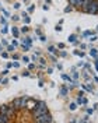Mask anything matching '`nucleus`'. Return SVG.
Here are the masks:
<instances>
[{"mask_svg": "<svg viewBox=\"0 0 98 123\" xmlns=\"http://www.w3.org/2000/svg\"><path fill=\"white\" fill-rule=\"evenodd\" d=\"M37 104H38L37 99L28 98V99H27V104H25V109H28V111H31V112H32V111L37 108Z\"/></svg>", "mask_w": 98, "mask_h": 123, "instance_id": "nucleus-5", "label": "nucleus"}, {"mask_svg": "<svg viewBox=\"0 0 98 123\" xmlns=\"http://www.w3.org/2000/svg\"><path fill=\"white\" fill-rule=\"evenodd\" d=\"M45 112H48V106H46L45 101H38L37 108H35L31 113H32V117H34V119H37L38 116H41L42 113H45Z\"/></svg>", "mask_w": 98, "mask_h": 123, "instance_id": "nucleus-1", "label": "nucleus"}, {"mask_svg": "<svg viewBox=\"0 0 98 123\" xmlns=\"http://www.w3.org/2000/svg\"><path fill=\"white\" fill-rule=\"evenodd\" d=\"M39 63H41V64H42V66H45L46 60H45V59H44V57H41V59H39Z\"/></svg>", "mask_w": 98, "mask_h": 123, "instance_id": "nucleus-34", "label": "nucleus"}, {"mask_svg": "<svg viewBox=\"0 0 98 123\" xmlns=\"http://www.w3.org/2000/svg\"><path fill=\"white\" fill-rule=\"evenodd\" d=\"M6 74H8V69H6L3 73H1V76H6Z\"/></svg>", "mask_w": 98, "mask_h": 123, "instance_id": "nucleus-43", "label": "nucleus"}, {"mask_svg": "<svg viewBox=\"0 0 98 123\" xmlns=\"http://www.w3.org/2000/svg\"><path fill=\"white\" fill-rule=\"evenodd\" d=\"M35 69V64H34V63H30V64H28V70H34Z\"/></svg>", "mask_w": 98, "mask_h": 123, "instance_id": "nucleus-30", "label": "nucleus"}, {"mask_svg": "<svg viewBox=\"0 0 98 123\" xmlns=\"http://www.w3.org/2000/svg\"><path fill=\"white\" fill-rule=\"evenodd\" d=\"M0 23L6 27V18H4V17H0Z\"/></svg>", "mask_w": 98, "mask_h": 123, "instance_id": "nucleus-32", "label": "nucleus"}, {"mask_svg": "<svg viewBox=\"0 0 98 123\" xmlns=\"http://www.w3.org/2000/svg\"><path fill=\"white\" fill-rule=\"evenodd\" d=\"M84 95V91H78V95H77V97H83Z\"/></svg>", "mask_w": 98, "mask_h": 123, "instance_id": "nucleus-49", "label": "nucleus"}, {"mask_svg": "<svg viewBox=\"0 0 98 123\" xmlns=\"http://www.w3.org/2000/svg\"><path fill=\"white\" fill-rule=\"evenodd\" d=\"M97 11H98V3H97V0H95V1H92L90 6H88L87 14H97Z\"/></svg>", "mask_w": 98, "mask_h": 123, "instance_id": "nucleus-6", "label": "nucleus"}, {"mask_svg": "<svg viewBox=\"0 0 98 123\" xmlns=\"http://www.w3.org/2000/svg\"><path fill=\"white\" fill-rule=\"evenodd\" d=\"M55 30L58 31V32H60V31L63 30V28H62V25H59V24H58V25H56V27H55Z\"/></svg>", "mask_w": 98, "mask_h": 123, "instance_id": "nucleus-27", "label": "nucleus"}, {"mask_svg": "<svg viewBox=\"0 0 98 123\" xmlns=\"http://www.w3.org/2000/svg\"><path fill=\"white\" fill-rule=\"evenodd\" d=\"M73 55H76V56H80V57H84V52H78V50H74V52H73Z\"/></svg>", "mask_w": 98, "mask_h": 123, "instance_id": "nucleus-21", "label": "nucleus"}, {"mask_svg": "<svg viewBox=\"0 0 98 123\" xmlns=\"http://www.w3.org/2000/svg\"><path fill=\"white\" fill-rule=\"evenodd\" d=\"M97 31H98V25H97Z\"/></svg>", "mask_w": 98, "mask_h": 123, "instance_id": "nucleus-55", "label": "nucleus"}, {"mask_svg": "<svg viewBox=\"0 0 98 123\" xmlns=\"http://www.w3.org/2000/svg\"><path fill=\"white\" fill-rule=\"evenodd\" d=\"M27 15H28V13H27V11H23V15H21V17L24 18V17H27Z\"/></svg>", "mask_w": 98, "mask_h": 123, "instance_id": "nucleus-50", "label": "nucleus"}, {"mask_svg": "<svg viewBox=\"0 0 98 123\" xmlns=\"http://www.w3.org/2000/svg\"><path fill=\"white\" fill-rule=\"evenodd\" d=\"M73 77H74V80H77V78H78V73H74V74H73Z\"/></svg>", "mask_w": 98, "mask_h": 123, "instance_id": "nucleus-51", "label": "nucleus"}, {"mask_svg": "<svg viewBox=\"0 0 98 123\" xmlns=\"http://www.w3.org/2000/svg\"><path fill=\"white\" fill-rule=\"evenodd\" d=\"M97 35H92V37H91V39H90V41H91V42H95V41H97Z\"/></svg>", "mask_w": 98, "mask_h": 123, "instance_id": "nucleus-37", "label": "nucleus"}, {"mask_svg": "<svg viewBox=\"0 0 98 123\" xmlns=\"http://www.w3.org/2000/svg\"><path fill=\"white\" fill-rule=\"evenodd\" d=\"M72 10H73V7L72 6H67V7H65V13H70Z\"/></svg>", "mask_w": 98, "mask_h": 123, "instance_id": "nucleus-25", "label": "nucleus"}, {"mask_svg": "<svg viewBox=\"0 0 98 123\" xmlns=\"http://www.w3.org/2000/svg\"><path fill=\"white\" fill-rule=\"evenodd\" d=\"M0 113L7 115L10 119H13L15 116V109L11 106V104H10V105H1V106H0Z\"/></svg>", "mask_w": 98, "mask_h": 123, "instance_id": "nucleus-3", "label": "nucleus"}, {"mask_svg": "<svg viewBox=\"0 0 98 123\" xmlns=\"http://www.w3.org/2000/svg\"><path fill=\"white\" fill-rule=\"evenodd\" d=\"M1 57H3V59H7L8 57V52H1Z\"/></svg>", "mask_w": 98, "mask_h": 123, "instance_id": "nucleus-26", "label": "nucleus"}, {"mask_svg": "<svg viewBox=\"0 0 98 123\" xmlns=\"http://www.w3.org/2000/svg\"><path fill=\"white\" fill-rule=\"evenodd\" d=\"M77 106H78V105H77L76 102H73V104H70V105H69V108H70V111H76V109H77Z\"/></svg>", "mask_w": 98, "mask_h": 123, "instance_id": "nucleus-19", "label": "nucleus"}, {"mask_svg": "<svg viewBox=\"0 0 98 123\" xmlns=\"http://www.w3.org/2000/svg\"><path fill=\"white\" fill-rule=\"evenodd\" d=\"M67 92H69V88L66 87V85H63V87L60 88V95H62V97H66V95H67Z\"/></svg>", "mask_w": 98, "mask_h": 123, "instance_id": "nucleus-11", "label": "nucleus"}, {"mask_svg": "<svg viewBox=\"0 0 98 123\" xmlns=\"http://www.w3.org/2000/svg\"><path fill=\"white\" fill-rule=\"evenodd\" d=\"M27 99H28V97H20V98H15V99L11 102V106L15 109V112H17V111H23L24 108H25Z\"/></svg>", "mask_w": 98, "mask_h": 123, "instance_id": "nucleus-2", "label": "nucleus"}, {"mask_svg": "<svg viewBox=\"0 0 98 123\" xmlns=\"http://www.w3.org/2000/svg\"><path fill=\"white\" fill-rule=\"evenodd\" d=\"M95 69H97V71H98V57L95 59Z\"/></svg>", "mask_w": 98, "mask_h": 123, "instance_id": "nucleus-46", "label": "nucleus"}, {"mask_svg": "<svg viewBox=\"0 0 98 123\" xmlns=\"http://www.w3.org/2000/svg\"><path fill=\"white\" fill-rule=\"evenodd\" d=\"M14 49H15L14 45H7V52H13Z\"/></svg>", "mask_w": 98, "mask_h": 123, "instance_id": "nucleus-22", "label": "nucleus"}, {"mask_svg": "<svg viewBox=\"0 0 98 123\" xmlns=\"http://www.w3.org/2000/svg\"><path fill=\"white\" fill-rule=\"evenodd\" d=\"M97 3H98V0H97ZM97 14H98V11H97Z\"/></svg>", "mask_w": 98, "mask_h": 123, "instance_id": "nucleus-54", "label": "nucleus"}, {"mask_svg": "<svg viewBox=\"0 0 98 123\" xmlns=\"http://www.w3.org/2000/svg\"><path fill=\"white\" fill-rule=\"evenodd\" d=\"M42 10H44V11L49 10V6H48V4H44V6H42Z\"/></svg>", "mask_w": 98, "mask_h": 123, "instance_id": "nucleus-40", "label": "nucleus"}, {"mask_svg": "<svg viewBox=\"0 0 98 123\" xmlns=\"http://www.w3.org/2000/svg\"><path fill=\"white\" fill-rule=\"evenodd\" d=\"M48 50H49L51 53H56V56H58V53H59V52H58V49H56L55 46H49V48H48Z\"/></svg>", "mask_w": 98, "mask_h": 123, "instance_id": "nucleus-16", "label": "nucleus"}, {"mask_svg": "<svg viewBox=\"0 0 98 123\" xmlns=\"http://www.w3.org/2000/svg\"><path fill=\"white\" fill-rule=\"evenodd\" d=\"M53 73V69H51V67H49V69H48V74H52Z\"/></svg>", "mask_w": 98, "mask_h": 123, "instance_id": "nucleus-48", "label": "nucleus"}, {"mask_svg": "<svg viewBox=\"0 0 98 123\" xmlns=\"http://www.w3.org/2000/svg\"><path fill=\"white\" fill-rule=\"evenodd\" d=\"M1 83H3V84H7L8 80H7V78H3V80H1Z\"/></svg>", "mask_w": 98, "mask_h": 123, "instance_id": "nucleus-44", "label": "nucleus"}, {"mask_svg": "<svg viewBox=\"0 0 98 123\" xmlns=\"http://www.w3.org/2000/svg\"><path fill=\"white\" fill-rule=\"evenodd\" d=\"M21 43H25V45L31 46V43H32V39H31V38H24V39H23V42H21Z\"/></svg>", "mask_w": 98, "mask_h": 123, "instance_id": "nucleus-15", "label": "nucleus"}, {"mask_svg": "<svg viewBox=\"0 0 98 123\" xmlns=\"http://www.w3.org/2000/svg\"><path fill=\"white\" fill-rule=\"evenodd\" d=\"M13 67H20V63H18V62H14V63H13Z\"/></svg>", "mask_w": 98, "mask_h": 123, "instance_id": "nucleus-42", "label": "nucleus"}, {"mask_svg": "<svg viewBox=\"0 0 98 123\" xmlns=\"http://www.w3.org/2000/svg\"><path fill=\"white\" fill-rule=\"evenodd\" d=\"M0 123H10V117L7 115L0 113Z\"/></svg>", "mask_w": 98, "mask_h": 123, "instance_id": "nucleus-9", "label": "nucleus"}, {"mask_svg": "<svg viewBox=\"0 0 98 123\" xmlns=\"http://www.w3.org/2000/svg\"><path fill=\"white\" fill-rule=\"evenodd\" d=\"M34 11H35V6L32 4V6H30V7H28V13H34Z\"/></svg>", "mask_w": 98, "mask_h": 123, "instance_id": "nucleus-24", "label": "nucleus"}, {"mask_svg": "<svg viewBox=\"0 0 98 123\" xmlns=\"http://www.w3.org/2000/svg\"><path fill=\"white\" fill-rule=\"evenodd\" d=\"M23 76H24V77H31V74H30V70L24 71V73H23Z\"/></svg>", "mask_w": 98, "mask_h": 123, "instance_id": "nucleus-31", "label": "nucleus"}, {"mask_svg": "<svg viewBox=\"0 0 98 123\" xmlns=\"http://www.w3.org/2000/svg\"><path fill=\"white\" fill-rule=\"evenodd\" d=\"M83 88L85 90V91H88V92H92V91H94V88H92L91 85H88V84H84V85H83Z\"/></svg>", "mask_w": 98, "mask_h": 123, "instance_id": "nucleus-17", "label": "nucleus"}, {"mask_svg": "<svg viewBox=\"0 0 98 123\" xmlns=\"http://www.w3.org/2000/svg\"><path fill=\"white\" fill-rule=\"evenodd\" d=\"M39 41H42V42H45V41H46V37H45V35H41V37H39Z\"/></svg>", "mask_w": 98, "mask_h": 123, "instance_id": "nucleus-39", "label": "nucleus"}, {"mask_svg": "<svg viewBox=\"0 0 98 123\" xmlns=\"http://www.w3.org/2000/svg\"><path fill=\"white\" fill-rule=\"evenodd\" d=\"M20 31H21L23 34H25V32H28V31H30V27H28V25H24V27H23Z\"/></svg>", "mask_w": 98, "mask_h": 123, "instance_id": "nucleus-20", "label": "nucleus"}, {"mask_svg": "<svg viewBox=\"0 0 98 123\" xmlns=\"http://www.w3.org/2000/svg\"><path fill=\"white\" fill-rule=\"evenodd\" d=\"M8 32V27H4L3 30H1V34H7Z\"/></svg>", "mask_w": 98, "mask_h": 123, "instance_id": "nucleus-35", "label": "nucleus"}, {"mask_svg": "<svg viewBox=\"0 0 98 123\" xmlns=\"http://www.w3.org/2000/svg\"><path fill=\"white\" fill-rule=\"evenodd\" d=\"M92 1H95V0H83V4H81L80 10H81L83 13H85V14H87V8H88V6H90Z\"/></svg>", "mask_w": 98, "mask_h": 123, "instance_id": "nucleus-7", "label": "nucleus"}, {"mask_svg": "<svg viewBox=\"0 0 98 123\" xmlns=\"http://www.w3.org/2000/svg\"><path fill=\"white\" fill-rule=\"evenodd\" d=\"M80 123H85V122H80Z\"/></svg>", "mask_w": 98, "mask_h": 123, "instance_id": "nucleus-56", "label": "nucleus"}, {"mask_svg": "<svg viewBox=\"0 0 98 123\" xmlns=\"http://www.w3.org/2000/svg\"><path fill=\"white\" fill-rule=\"evenodd\" d=\"M24 3H28V1H30V0H23Z\"/></svg>", "mask_w": 98, "mask_h": 123, "instance_id": "nucleus-53", "label": "nucleus"}, {"mask_svg": "<svg viewBox=\"0 0 98 123\" xmlns=\"http://www.w3.org/2000/svg\"><path fill=\"white\" fill-rule=\"evenodd\" d=\"M23 62L24 63H28V62H30V57H28V56H23Z\"/></svg>", "mask_w": 98, "mask_h": 123, "instance_id": "nucleus-29", "label": "nucleus"}, {"mask_svg": "<svg viewBox=\"0 0 98 123\" xmlns=\"http://www.w3.org/2000/svg\"><path fill=\"white\" fill-rule=\"evenodd\" d=\"M11 20H13V21H18V20H20V15H13Z\"/></svg>", "mask_w": 98, "mask_h": 123, "instance_id": "nucleus-33", "label": "nucleus"}, {"mask_svg": "<svg viewBox=\"0 0 98 123\" xmlns=\"http://www.w3.org/2000/svg\"><path fill=\"white\" fill-rule=\"evenodd\" d=\"M76 41H77V35H76V34H73V35L69 37V42H70V43H74Z\"/></svg>", "mask_w": 98, "mask_h": 123, "instance_id": "nucleus-13", "label": "nucleus"}, {"mask_svg": "<svg viewBox=\"0 0 98 123\" xmlns=\"http://www.w3.org/2000/svg\"><path fill=\"white\" fill-rule=\"evenodd\" d=\"M20 7H21V4H20V3H14V8H15V10H18Z\"/></svg>", "mask_w": 98, "mask_h": 123, "instance_id": "nucleus-38", "label": "nucleus"}, {"mask_svg": "<svg viewBox=\"0 0 98 123\" xmlns=\"http://www.w3.org/2000/svg\"><path fill=\"white\" fill-rule=\"evenodd\" d=\"M59 56H62V57H66V56H67V53H66V52H59Z\"/></svg>", "mask_w": 98, "mask_h": 123, "instance_id": "nucleus-36", "label": "nucleus"}, {"mask_svg": "<svg viewBox=\"0 0 98 123\" xmlns=\"http://www.w3.org/2000/svg\"><path fill=\"white\" fill-rule=\"evenodd\" d=\"M58 48L59 49H65V43H58Z\"/></svg>", "mask_w": 98, "mask_h": 123, "instance_id": "nucleus-41", "label": "nucleus"}, {"mask_svg": "<svg viewBox=\"0 0 98 123\" xmlns=\"http://www.w3.org/2000/svg\"><path fill=\"white\" fill-rule=\"evenodd\" d=\"M21 48H23L24 50H28V49H30V46H28V45H25V43H21Z\"/></svg>", "mask_w": 98, "mask_h": 123, "instance_id": "nucleus-28", "label": "nucleus"}, {"mask_svg": "<svg viewBox=\"0 0 98 123\" xmlns=\"http://www.w3.org/2000/svg\"><path fill=\"white\" fill-rule=\"evenodd\" d=\"M11 34H13V37L14 38H18V35H20V31L17 27H11Z\"/></svg>", "mask_w": 98, "mask_h": 123, "instance_id": "nucleus-10", "label": "nucleus"}, {"mask_svg": "<svg viewBox=\"0 0 98 123\" xmlns=\"http://www.w3.org/2000/svg\"><path fill=\"white\" fill-rule=\"evenodd\" d=\"M62 80H65V81H70V83H73L72 81V78L67 76V74H62Z\"/></svg>", "mask_w": 98, "mask_h": 123, "instance_id": "nucleus-18", "label": "nucleus"}, {"mask_svg": "<svg viewBox=\"0 0 98 123\" xmlns=\"http://www.w3.org/2000/svg\"><path fill=\"white\" fill-rule=\"evenodd\" d=\"M18 57H20L18 55H13V59H14V60H18Z\"/></svg>", "mask_w": 98, "mask_h": 123, "instance_id": "nucleus-45", "label": "nucleus"}, {"mask_svg": "<svg viewBox=\"0 0 98 123\" xmlns=\"http://www.w3.org/2000/svg\"><path fill=\"white\" fill-rule=\"evenodd\" d=\"M77 105H81V104H87V99L83 98V97H77V101H76Z\"/></svg>", "mask_w": 98, "mask_h": 123, "instance_id": "nucleus-12", "label": "nucleus"}, {"mask_svg": "<svg viewBox=\"0 0 98 123\" xmlns=\"http://www.w3.org/2000/svg\"><path fill=\"white\" fill-rule=\"evenodd\" d=\"M69 4L73 8H80L83 4V0H69Z\"/></svg>", "mask_w": 98, "mask_h": 123, "instance_id": "nucleus-8", "label": "nucleus"}, {"mask_svg": "<svg viewBox=\"0 0 98 123\" xmlns=\"http://www.w3.org/2000/svg\"><path fill=\"white\" fill-rule=\"evenodd\" d=\"M49 59H51V60H52V62H55V63H56V57H55V56H51Z\"/></svg>", "mask_w": 98, "mask_h": 123, "instance_id": "nucleus-47", "label": "nucleus"}, {"mask_svg": "<svg viewBox=\"0 0 98 123\" xmlns=\"http://www.w3.org/2000/svg\"><path fill=\"white\" fill-rule=\"evenodd\" d=\"M35 120H39V122H45V123H52V122H53L52 115H51L49 112H45V113H42L41 116H38Z\"/></svg>", "mask_w": 98, "mask_h": 123, "instance_id": "nucleus-4", "label": "nucleus"}, {"mask_svg": "<svg viewBox=\"0 0 98 123\" xmlns=\"http://www.w3.org/2000/svg\"><path fill=\"white\" fill-rule=\"evenodd\" d=\"M35 123H45V122H39V120H35Z\"/></svg>", "mask_w": 98, "mask_h": 123, "instance_id": "nucleus-52", "label": "nucleus"}, {"mask_svg": "<svg viewBox=\"0 0 98 123\" xmlns=\"http://www.w3.org/2000/svg\"><path fill=\"white\" fill-rule=\"evenodd\" d=\"M23 20H24V23H25V25H28V24H30V21H31V18L28 17V15H27V17H24Z\"/></svg>", "mask_w": 98, "mask_h": 123, "instance_id": "nucleus-23", "label": "nucleus"}, {"mask_svg": "<svg viewBox=\"0 0 98 123\" xmlns=\"http://www.w3.org/2000/svg\"><path fill=\"white\" fill-rule=\"evenodd\" d=\"M90 56H92V57H95V59H97V57H98V50H97V49H91V50H90Z\"/></svg>", "mask_w": 98, "mask_h": 123, "instance_id": "nucleus-14", "label": "nucleus"}]
</instances>
